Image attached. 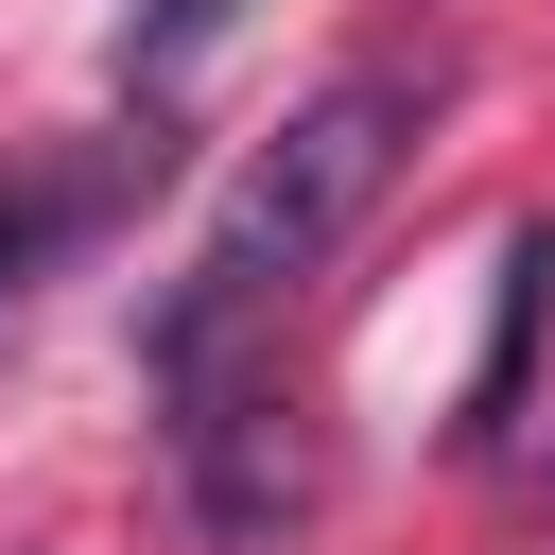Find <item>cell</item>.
<instances>
[{
    "label": "cell",
    "instance_id": "cell-1",
    "mask_svg": "<svg viewBox=\"0 0 555 555\" xmlns=\"http://www.w3.org/2000/svg\"><path fill=\"white\" fill-rule=\"evenodd\" d=\"M434 87L451 69H399V52H364V69H330L260 156H243V191H225V225L191 243V278L156 295V330H139V364L173 382V364H225L295 278H330V243L399 191V156H416V121H434Z\"/></svg>",
    "mask_w": 555,
    "mask_h": 555
},
{
    "label": "cell",
    "instance_id": "cell-2",
    "mask_svg": "<svg viewBox=\"0 0 555 555\" xmlns=\"http://www.w3.org/2000/svg\"><path fill=\"white\" fill-rule=\"evenodd\" d=\"M173 503L208 555H278L312 503H330V451H312V399L225 347V364H173Z\"/></svg>",
    "mask_w": 555,
    "mask_h": 555
},
{
    "label": "cell",
    "instance_id": "cell-3",
    "mask_svg": "<svg viewBox=\"0 0 555 555\" xmlns=\"http://www.w3.org/2000/svg\"><path fill=\"white\" fill-rule=\"evenodd\" d=\"M156 173H173V139H156V121H139L121 156H69V173H17V191H0V312L35 295V260H52V243H87V225H104L121 191H156Z\"/></svg>",
    "mask_w": 555,
    "mask_h": 555
},
{
    "label": "cell",
    "instance_id": "cell-4",
    "mask_svg": "<svg viewBox=\"0 0 555 555\" xmlns=\"http://www.w3.org/2000/svg\"><path fill=\"white\" fill-rule=\"evenodd\" d=\"M538 278H555V225H520L503 243V330H486V382H468V451L520 416V347H538Z\"/></svg>",
    "mask_w": 555,
    "mask_h": 555
},
{
    "label": "cell",
    "instance_id": "cell-5",
    "mask_svg": "<svg viewBox=\"0 0 555 555\" xmlns=\"http://www.w3.org/2000/svg\"><path fill=\"white\" fill-rule=\"evenodd\" d=\"M225 35H243V0H156V35H139V104H173Z\"/></svg>",
    "mask_w": 555,
    "mask_h": 555
},
{
    "label": "cell",
    "instance_id": "cell-6",
    "mask_svg": "<svg viewBox=\"0 0 555 555\" xmlns=\"http://www.w3.org/2000/svg\"><path fill=\"white\" fill-rule=\"evenodd\" d=\"M538 503H555V451H538Z\"/></svg>",
    "mask_w": 555,
    "mask_h": 555
}]
</instances>
